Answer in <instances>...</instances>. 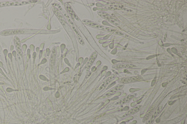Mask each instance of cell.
Segmentation results:
<instances>
[{
    "label": "cell",
    "instance_id": "1",
    "mask_svg": "<svg viewBox=\"0 0 187 124\" xmlns=\"http://www.w3.org/2000/svg\"><path fill=\"white\" fill-rule=\"evenodd\" d=\"M143 80V78L141 77H133L122 78L119 80V82L121 83L127 84L140 81Z\"/></svg>",
    "mask_w": 187,
    "mask_h": 124
},
{
    "label": "cell",
    "instance_id": "2",
    "mask_svg": "<svg viewBox=\"0 0 187 124\" xmlns=\"http://www.w3.org/2000/svg\"><path fill=\"white\" fill-rule=\"evenodd\" d=\"M124 86V85H118V86L114 87V88L109 90L107 93H106L105 94L104 96H103V98H107L112 96V95L117 93V92L120 91L121 90L122 88H123Z\"/></svg>",
    "mask_w": 187,
    "mask_h": 124
},
{
    "label": "cell",
    "instance_id": "3",
    "mask_svg": "<svg viewBox=\"0 0 187 124\" xmlns=\"http://www.w3.org/2000/svg\"><path fill=\"white\" fill-rule=\"evenodd\" d=\"M137 96L136 94H133L128 95V96H126L125 98H122V99H121L120 100H119L116 102L114 104L115 105H121L122 104H125L127 102H128L129 101L133 99V98Z\"/></svg>",
    "mask_w": 187,
    "mask_h": 124
},
{
    "label": "cell",
    "instance_id": "4",
    "mask_svg": "<svg viewBox=\"0 0 187 124\" xmlns=\"http://www.w3.org/2000/svg\"><path fill=\"white\" fill-rule=\"evenodd\" d=\"M27 2L25 1H15V2H10V1H4L0 2V7L11 6H19L27 4Z\"/></svg>",
    "mask_w": 187,
    "mask_h": 124
},
{
    "label": "cell",
    "instance_id": "5",
    "mask_svg": "<svg viewBox=\"0 0 187 124\" xmlns=\"http://www.w3.org/2000/svg\"><path fill=\"white\" fill-rule=\"evenodd\" d=\"M65 7L68 13L72 18V19H75L77 20H79V18L78 16L75 14V12H74V11L72 9L70 4H68V3H66L65 4Z\"/></svg>",
    "mask_w": 187,
    "mask_h": 124
},
{
    "label": "cell",
    "instance_id": "6",
    "mask_svg": "<svg viewBox=\"0 0 187 124\" xmlns=\"http://www.w3.org/2000/svg\"><path fill=\"white\" fill-rule=\"evenodd\" d=\"M162 106H159L158 108L156 109L155 112L153 114L152 117L150 118L146 124H152L153 122H154L155 120L158 116L159 114L162 111Z\"/></svg>",
    "mask_w": 187,
    "mask_h": 124
},
{
    "label": "cell",
    "instance_id": "7",
    "mask_svg": "<svg viewBox=\"0 0 187 124\" xmlns=\"http://www.w3.org/2000/svg\"><path fill=\"white\" fill-rule=\"evenodd\" d=\"M142 107V105H138L136 106V107L133 108V109H130L128 112L125 113V114L122 116L121 117L124 118V117H128V116L133 115V114H135L136 113L138 112V111H139Z\"/></svg>",
    "mask_w": 187,
    "mask_h": 124
},
{
    "label": "cell",
    "instance_id": "8",
    "mask_svg": "<svg viewBox=\"0 0 187 124\" xmlns=\"http://www.w3.org/2000/svg\"><path fill=\"white\" fill-rule=\"evenodd\" d=\"M82 21H83V23L85 24V25H88V26L93 27V28L100 29L103 28L104 27V26H102L99 25V24L96 23L92 22V21L87 20V19L86 20V19H85V20H82Z\"/></svg>",
    "mask_w": 187,
    "mask_h": 124
},
{
    "label": "cell",
    "instance_id": "9",
    "mask_svg": "<svg viewBox=\"0 0 187 124\" xmlns=\"http://www.w3.org/2000/svg\"><path fill=\"white\" fill-rule=\"evenodd\" d=\"M97 55V53L94 52L90 56L89 60L88 61V63L87 64L86 67H85V68L86 69L87 71H88L90 67H91V65H92L93 63L94 62L95 59L96 58Z\"/></svg>",
    "mask_w": 187,
    "mask_h": 124
},
{
    "label": "cell",
    "instance_id": "10",
    "mask_svg": "<svg viewBox=\"0 0 187 124\" xmlns=\"http://www.w3.org/2000/svg\"><path fill=\"white\" fill-rule=\"evenodd\" d=\"M64 16H65L66 18L67 19V20L68 21L69 23L70 24L71 26L72 29L75 32L76 34H77V36H80V37H82L81 35H80V33L78 31V30L77 29L76 27H75V26L74 25L73 22H72L71 19L69 17L68 15L64 12H63Z\"/></svg>",
    "mask_w": 187,
    "mask_h": 124
},
{
    "label": "cell",
    "instance_id": "11",
    "mask_svg": "<svg viewBox=\"0 0 187 124\" xmlns=\"http://www.w3.org/2000/svg\"><path fill=\"white\" fill-rule=\"evenodd\" d=\"M115 77V75L114 74L112 75L111 76L109 77L104 82L101 84V86H100L98 90L99 91V90H102L103 88H105L111 82L114 80Z\"/></svg>",
    "mask_w": 187,
    "mask_h": 124
},
{
    "label": "cell",
    "instance_id": "12",
    "mask_svg": "<svg viewBox=\"0 0 187 124\" xmlns=\"http://www.w3.org/2000/svg\"><path fill=\"white\" fill-rule=\"evenodd\" d=\"M136 67V66L131 64H117L113 66V67L116 69L124 68H133Z\"/></svg>",
    "mask_w": 187,
    "mask_h": 124
},
{
    "label": "cell",
    "instance_id": "13",
    "mask_svg": "<svg viewBox=\"0 0 187 124\" xmlns=\"http://www.w3.org/2000/svg\"><path fill=\"white\" fill-rule=\"evenodd\" d=\"M56 55V50L55 48L53 49L52 52L51 59H50V66L52 70H53L54 68L55 62Z\"/></svg>",
    "mask_w": 187,
    "mask_h": 124
},
{
    "label": "cell",
    "instance_id": "14",
    "mask_svg": "<svg viewBox=\"0 0 187 124\" xmlns=\"http://www.w3.org/2000/svg\"><path fill=\"white\" fill-rule=\"evenodd\" d=\"M155 108H154L152 107L150 109L149 112H148V113L146 115V116L144 117V119L143 120V122H145L147 121L148 119L149 118V117H151V115L152 113V112H154Z\"/></svg>",
    "mask_w": 187,
    "mask_h": 124
},
{
    "label": "cell",
    "instance_id": "15",
    "mask_svg": "<svg viewBox=\"0 0 187 124\" xmlns=\"http://www.w3.org/2000/svg\"><path fill=\"white\" fill-rule=\"evenodd\" d=\"M77 38L78 39V41L80 42V43L82 45H84V42L83 41V39L82 38V37H80V36H77Z\"/></svg>",
    "mask_w": 187,
    "mask_h": 124
}]
</instances>
